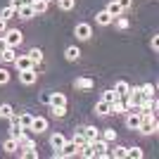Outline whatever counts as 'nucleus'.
<instances>
[{
	"instance_id": "2",
	"label": "nucleus",
	"mask_w": 159,
	"mask_h": 159,
	"mask_svg": "<svg viewBox=\"0 0 159 159\" xmlns=\"http://www.w3.org/2000/svg\"><path fill=\"white\" fill-rule=\"evenodd\" d=\"M2 36H5V40H7V48H19L21 43H24V33H21L19 29H7Z\"/></svg>"
},
{
	"instance_id": "21",
	"label": "nucleus",
	"mask_w": 159,
	"mask_h": 159,
	"mask_svg": "<svg viewBox=\"0 0 159 159\" xmlns=\"http://www.w3.org/2000/svg\"><path fill=\"white\" fill-rule=\"evenodd\" d=\"M79 157H86V159H93L95 157V150H93V145H90V143H86V145H81L79 147Z\"/></svg>"
},
{
	"instance_id": "16",
	"label": "nucleus",
	"mask_w": 159,
	"mask_h": 159,
	"mask_svg": "<svg viewBox=\"0 0 159 159\" xmlns=\"http://www.w3.org/2000/svg\"><path fill=\"white\" fill-rule=\"evenodd\" d=\"M107 152H109V157H114V159H126L128 147H124V145H116V147H109Z\"/></svg>"
},
{
	"instance_id": "6",
	"label": "nucleus",
	"mask_w": 159,
	"mask_h": 159,
	"mask_svg": "<svg viewBox=\"0 0 159 159\" xmlns=\"http://www.w3.org/2000/svg\"><path fill=\"white\" fill-rule=\"evenodd\" d=\"M17 66V71H26V69H33V60L29 55H17V60L12 62Z\"/></svg>"
},
{
	"instance_id": "19",
	"label": "nucleus",
	"mask_w": 159,
	"mask_h": 159,
	"mask_svg": "<svg viewBox=\"0 0 159 159\" xmlns=\"http://www.w3.org/2000/svg\"><path fill=\"white\" fill-rule=\"evenodd\" d=\"M109 109H112V114H126V102H124V98L114 100L112 105H109Z\"/></svg>"
},
{
	"instance_id": "26",
	"label": "nucleus",
	"mask_w": 159,
	"mask_h": 159,
	"mask_svg": "<svg viewBox=\"0 0 159 159\" xmlns=\"http://www.w3.org/2000/svg\"><path fill=\"white\" fill-rule=\"evenodd\" d=\"M31 5H33V12L36 14H43V12H48V0H31Z\"/></svg>"
},
{
	"instance_id": "14",
	"label": "nucleus",
	"mask_w": 159,
	"mask_h": 159,
	"mask_svg": "<svg viewBox=\"0 0 159 159\" xmlns=\"http://www.w3.org/2000/svg\"><path fill=\"white\" fill-rule=\"evenodd\" d=\"M95 114H98V116H109V114H112V109H109V102H105V100H98V102H95Z\"/></svg>"
},
{
	"instance_id": "31",
	"label": "nucleus",
	"mask_w": 159,
	"mask_h": 159,
	"mask_svg": "<svg viewBox=\"0 0 159 159\" xmlns=\"http://www.w3.org/2000/svg\"><path fill=\"white\" fill-rule=\"evenodd\" d=\"M100 100H105V102H109V105H112L114 100H119V93H116L114 88H109V90H105V93H102V98H100Z\"/></svg>"
},
{
	"instance_id": "36",
	"label": "nucleus",
	"mask_w": 159,
	"mask_h": 159,
	"mask_svg": "<svg viewBox=\"0 0 159 159\" xmlns=\"http://www.w3.org/2000/svg\"><path fill=\"white\" fill-rule=\"evenodd\" d=\"M140 90H143V95H145V98H154V86H152V83H143V86H140Z\"/></svg>"
},
{
	"instance_id": "20",
	"label": "nucleus",
	"mask_w": 159,
	"mask_h": 159,
	"mask_svg": "<svg viewBox=\"0 0 159 159\" xmlns=\"http://www.w3.org/2000/svg\"><path fill=\"white\" fill-rule=\"evenodd\" d=\"M50 107H66V95L64 93H52V98H50Z\"/></svg>"
},
{
	"instance_id": "9",
	"label": "nucleus",
	"mask_w": 159,
	"mask_h": 159,
	"mask_svg": "<svg viewBox=\"0 0 159 159\" xmlns=\"http://www.w3.org/2000/svg\"><path fill=\"white\" fill-rule=\"evenodd\" d=\"M140 116L138 112H126V128L128 131H138V126H140Z\"/></svg>"
},
{
	"instance_id": "18",
	"label": "nucleus",
	"mask_w": 159,
	"mask_h": 159,
	"mask_svg": "<svg viewBox=\"0 0 159 159\" xmlns=\"http://www.w3.org/2000/svg\"><path fill=\"white\" fill-rule=\"evenodd\" d=\"M105 10H107L109 14H112V17H121V14H124V10H121V5L116 2V0H109Z\"/></svg>"
},
{
	"instance_id": "12",
	"label": "nucleus",
	"mask_w": 159,
	"mask_h": 159,
	"mask_svg": "<svg viewBox=\"0 0 159 159\" xmlns=\"http://www.w3.org/2000/svg\"><path fill=\"white\" fill-rule=\"evenodd\" d=\"M74 88H76V90H90V88H93V79L79 76V79H74Z\"/></svg>"
},
{
	"instance_id": "30",
	"label": "nucleus",
	"mask_w": 159,
	"mask_h": 159,
	"mask_svg": "<svg viewBox=\"0 0 159 159\" xmlns=\"http://www.w3.org/2000/svg\"><path fill=\"white\" fill-rule=\"evenodd\" d=\"M100 138L107 140V143L112 145L114 140H116V131H114V128H105V131H100Z\"/></svg>"
},
{
	"instance_id": "23",
	"label": "nucleus",
	"mask_w": 159,
	"mask_h": 159,
	"mask_svg": "<svg viewBox=\"0 0 159 159\" xmlns=\"http://www.w3.org/2000/svg\"><path fill=\"white\" fill-rule=\"evenodd\" d=\"M17 119H19V124H21V128H31V121H33V114H31V112H21V114H17Z\"/></svg>"
},
{
	"instance_id": "8",
	"label": "nucleus",
	"mask_w": 159,
	"mask_h": 159,
	"mask_svg": "<svg viewBox=\"0 0 159 159\" xmlns=\"http://www.w3.org/2000/svg\"><path fill=\"white\" fill-rule=\"evenodd\" d=\"M29 131H33L36 135H38V133H45L48 131V119H45V116H33L31 128H29Z\"/></svg>"
},
{
	"instance_id": "11",
	"label": "nucleus",
	"mask_w": 159,
	"mask_h": 159,
	"mask_svg": "<svg viewBox=\"0 0 159 159\" xmlns=\"http://www.w3.org/2000/svg\"><path fill=\"white\" fill-rule=\"evenodd\" d=\"M17 60V48H5L2 52H0V62L2 64H12Z\"/></svg>"
},
{
	"instance_id": "4",
	"label": "nucleus",
	"mask_w": 159,
	"mask_h": 159,
	"mask_svg": "<svg viewBox=\"0 0 159 159\" xmlns=\"http://www.w3.org/2000/svg\"><path fill=\"white\" fill-rule=\"evenodd\" d=\"M90 145H93V150H95V157H100V159H109V152H107V150H109V143H107V140L95 138Z\"/></svg>"
},
{
	"instance_id": "3",
	"label": "nucleus",
	"mask_w": 159,
	"mask_h": 159,
	"mask_svg": "<svg viewBox=\"0 0 159 159\" xmlns=\"http://www.w3.org/2000/svg\"><path fill=\"white\" fill-rule=\"evenodd\" d=\"M74 36H76V40H90L93 38V26L88 21H79L74 26Z\"/></svg>"
},
{
	"instance_id": "5",
	"label": "nucleus",
	"mask_w": 159,
	"mask_h": 159,
	"mask_svg": "<svg viewBox=\"0 0 159 159\" xmlns=\"http://www.w3.org/2000/svg\"><path fill=\"white\" fill-rule=\"evenodd\" d=\"M19 76V83L21 86H33L36 81H38V71L36 69H26V71H17Z\"/></svg>"
},
{
	"instance_id": "10",
	"label": "nucleus",
	"mask_w": 159,
	"mask_h": 159,
	"mask_svg": "<svg viewBox=\"0 0 159 159\" xmlns=\"http://www.w3.org/2000/svg\"><path fill=\"white\" fill-rule=\"evenodd\" d=\"M112 21H114V17L107 12V10H100V12L95 14V24H98V26H109Z\"/></svg>"
},
{
	"instance_id": "32",
	"label": "nucleus",
	"mask_w": 159,
	"mask_h": 159,
	"mask_svg": "<svg viewBox=\"0 0 159 159\" xmlns=\"http://www.w3.org/2000/svg\"><path fill=\"white\" fill-rule=\"evenodd\" d=\"M0 112H2V119H10L14 114V107L10 105V102H5V105H0Z\"/></svg>"
},
{
	"instance_id": "40",
	"label": "nucleus",
	"mask_w": 159,
	"mask_h": 159,
	"mask_svg": "<svg viewBox=\"0 0 159 159\" xmlns=\"http://www.w3.org/2000/svg\"><path fill=\"white\" fill-rule=\"evenodd\" d=\"M116 2H119V5H121V10L126 12L128 7H131V2H133V0H116Z\"/></svg>"
},
{
	"instance_id": "27",
	"label": "nucleus",
	"mask_w": 159,
	"mask_h": 159,
	"mask_svg": "<svg viewBox=\"0 0 159 159\" xmlns=\"http://www.w3.org/2000/svg\"><path fill=\"white\" fill-rule=\"evenodd\" d=\"M26 55L33 60V64H43V50H40V48H31Z\"/></svg>"
},
{
	"instance_id": "29",
	"label": "nucleus",
	"mask_w": 159,
	"mask_h": 159,
	"mask_svg": "<svg viewBox=\"0 0 159 159\" xmlns=\"http://www.w3.org/2000/svg\"><path fill=\"white\" fill-rule=\"evenodd\" d=\"M114 90L119 93V98H126L128 90H131V86H128L126 81H116V86H114Z\"/></svg>"
},
{
	"instance_id": "25",
	"label": "nucleus",
	"mask_w": 159,
	"mask_h": 159,
	"mask_svg": "<svg viewBox=\"0 0 159 159\" xmlns=\"http://www.w3.org/2000/svg\"><path fill=\"white\" fill-rule=\"evenodd\" d=\"M143 157H145V152H143V147H138V145L128 147V152H126V159H143Z\"/></svg>"
},
{
	"instance_id": "35",
	"label": "nucleus",
	"mask_w": 159,
	"mask_h": 159,
	"mask_svg": "<svg viewBox=\"0 0 159 159\" xmlns=\"http://www.w3.org/2000/svg\"><path fill=\"white\" fill-rule=\"evenodd\" d=\"M10 79H12V74L7 71L5 66H0V86H7V83H10Z\"/></svg>"
},
{
	"instance_id": "13",
	"label": "nucleus",
	"mask_w": 159,
	"mask_h": 159,
	"mask_svg": "<svg viewBox=\"0 0 159 159\" xmlns=\"http://www.w3.org/2000/svg\"><path fill=\"white\" fill-rule=\"evenodd\" d=\"M79 57H81V50H79L76 45L64 48V60H66V62H79Z\"/></svg>"
},
{
	"instance_id": "34",
	"label": "nucleus",
	"mask_w": 159,
	"mask_h": 159,
	"mask_svg": "<svg viewBox=\"0 0 159 159\" xmlns=\"http://www.w3.org/2000/svg\"><path fill=\"white\" fill-rule=\"evenodd\" d=\"M114 26L119 29V31H126L128 29V19L126 17H114Z\"/></svg>"
},
{
	"instance_id": "33",
	"label": "nucleus",
	"mask_w": 159,
	"mask_h": 159,
	"mask_svg": "<svg viewBox=\"0 0 159 159\" xmlns=\"http://www.w3.org/2000/svg\"><path fill=\"white\" fill-rule=\"evenodd\" d=\"M50 114L55 119H64L66 116V107H50Z\"/></svg>"
},
{
	"instance_id": "7",
	"label": "nucleus",
	"mask_w": 159,
	"mask_h": 159,
	"mask_svg": "<svg viewBox=\"0 0 159 159\" xmlns=\"http://www.w3.org/2000/svg\"><path fill=\"white\" fill-rule=\"evenodd\" d=\"M17 17H19V19H31V17H36V12H33V5L31 2H21L19 7H17Z\"/></svg>"
},
{
	"instance_id": "37",
	"label": "nucleus",
	"mask_w": 159,
	"mask_h": 159,
	"mask_svg": "<svg viewBox=\"0 0 159 159\" xmlns=\"http://www.w3.org/2000/svg\"><path fill=\"white\" fill-rule=\"evenodd\" d=\"M21 157H24V159H38V150H36V147L24 150V152H21Z\"/></svg>"
},
{
	"instance_id": "41",
	"label": "nucleus",
	"mask_w": 159,
	"mask_h": 159,
	"mask_svg": "<svg viewBox=\"0 0 159 159\" xmlns=\"http://www.w3.org/2000/svg\"><path fill=\"white\" fill-rule=\"evenodd\" d=\"M5 31H7V21H5V19H0V36H2Z\"/></svg>"
},
{
	"instance_id": "24",
	"label": "nucleus",
	"mask_w": 159,
	"mask_h": 159,
	"mask_svg": "<svg viewBox=\"0 0 159 159\" xmlns=\"http://www.w3.org/2000/svg\"><path fill=\"white\" fill-rule=\"evenodd\" d=\"M12 17H17V7L7 5V7H2V10H0V19L10 21V19H12Z\"/></svg>"
},
{
	"instance_id": "15",
	"label": "nucleus",
	"mask_w": 159,
	"mask_h": 159,
	"mask_svg": "<svg viewBox=\"0 0 159 159\" xmlns=\"http://www.w3.org/2000/svg\"><path fill=\"white\" fill-rule=\"evenodd\" d=\"M64 135H62L60 131H55L52 135H50V147H52V150H62V145H64Z\"/></svg>"
},
{
	"instance_id": "43",
	"label": "nucleus",
	"mask_w": 159,
	"mask_h": 159,
	"mask_svg": "<svg viewBox=\"0 0 159 159\" xmlns=\"http://www.w3.org/2000/svg\"><path fill=\"white\" fill-rule=\"evenodd\" d=\"M0 119H2V112H0Z\"/></svg>"
},
{
	"instance_id": "39",
	"label": "nucleus",
	"mask_w": 159,
	"mask_h": 159,
	"mask_svg": "<svg viewBox=\"0 0 159 159\" xmlns=\"http://www.w3.org/2000/svg\"><path fill=\"white\" fill-rule=\"evenodd\" d=\"M50 98H52V93H40V102L43 105H50Z\"/></svg>"
},
{
	"instance_id": "42",
	"label": "nucleus",
	"mask_w": 159,
	"mask_h": 159,
	"mask_svg": "<svg viewBox=\"0 0 159 159\" xmlns=\"http://www.w3.org/2000/svg\"><path fill=\"white\" fill-rule=\"evenodd\" d=\"M5 48H7V40H5V36H0V52H2Z\"/></svg>"
},
{
	"instance_id": "22",
	"label": "nucleus",
	"mask_w": 159,
	"mask_h": 159,
	"mask_svg": "<svg viewBox=\"0 0 159 159\" xmlns=\"http://www.w3.org/2000/svg\"><path fill=\"white\" fill-rule=\"evenodd\" d=\"M2 150H5V152H10V154H14L17 150H19V143H17V138H7L5 143H2Z\"/></svg>"
},
{
	"instance_id": "17",
	"label": "nucleus",
	"mask_w": 159,
	"mask_h": 159,
	"mask_svg": "<svg viewBox=\"0 0 159 159\" xmlns=\"http://www.w3.org/2000/svg\"><path fill=\"white\" fill-rule=\"evenodd\" d=\"M83 135H86L88 143H93L95 138H100V128L98 126H83Z\"/></svg>"
},
{
	"instance_id": "28",
	"label": "nucleus",
	"mask_w": 159,
	"mask_h": 159,
	"mask_svg": "<svg viewBox=\"0 0 159 159\" xmlns=\"http://www.w3.org/2000/svg\"><path fill=\"white\" fill-rule=\"evenodd\" d=\"M57 2V7H60L62 12H71L74 7H76V0H55Z\"/></svg>"
},
{
	"instance_id": "1",
	"label": "nucleus",
	"mask_w": 159,
	"mask_h": 159,
	"mask_svg": "<svg viewBox=\"0 0 159 159\" xmlns=\"http://www.w3.org/2000/svg\"><path fill=\"white\" fill-rule=\"evenodd\" d=\"M138 133H140V135H145V138H150V135H154V133H157V119H154V114H147V116H143V119H140Z\"/></svg>"
},
{
	"instance_id": "44",
	"label": "nucleus",
	"mask_w": 159,
	"mask_h": 159,
	"mask_svg": "<svg viewBox=\"0 0 159 159\" xmlns=\"http://www.w3.org/2000/svg\"><path fill=\"white\" fill-rule=\"evenodd\" d=\"M48 2H55V0H48Z\"/></svg>"
},
{
	"instance_id": "38",
	"label": "nucleus",
	"mask_w": 159,
	"mask_h": 159,
	"mask_svg": "<svg viewBox=\"0 0 159 159\" xmlns=\"http://www.w3.org/2000/svg\"><path fill=\"white\" fill-rule=\"evenodd\" d=\"M150 45H152V50H154V52H159V36H152Z\"/></svg>"
}]
</instances>
